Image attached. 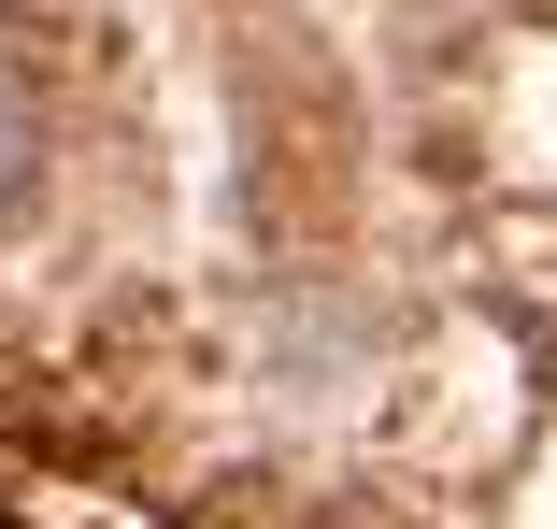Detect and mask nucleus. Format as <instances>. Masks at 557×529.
<instances>
[{"label": "nucleus", "instance_id": "obj_1", "mask_svg": "<svg viewBox=\"0 0 557 529\" xmlns=\"http://www.w3.org/2000/svg\"><path fill=\"white\" fill-rule=\"evenodd\" d=\"M15 186H29V115L0 100V200H15Z\"/></svg>", "mask_w": 557, "mask_h": 529}]
</instances>
